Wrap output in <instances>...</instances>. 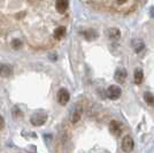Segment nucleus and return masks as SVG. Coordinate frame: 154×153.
Wrapping results in <instances>:
<instances>
[{"label": "nucleus", "mask_w": 154, "mask_h": 153, "mask_svg": "<svg viewBox=\"0 0 154 153\" xmlns=\"http://www.w3.org/2000/svg\"><path fill=\"white\" fill-rule=\"evenodd\" d=\"M13 68L8 64H0V75L4 77H8L12 75Z\"/></svg>", "instance_id": "9"}, {"label": "nucleus", "mask_w": 154, "mask_h": 153, "mask_svg": "<svg viewBox=\"0 0 154 153\" xmlns=\"http://www.w3.org/2000/svg\"><path fill=\"white\" fill-rule=\"evenodd\" d=\"M132 46H134V48H135V51L137 53H139V52L144 48V42L141 40V39H135L134 42H132Z\"/></svg>", "instance_id": "13"}, {"label": "nucleus", "mask_w": 154, "mask_h": 153, "mask_svg": "<svg viewBox=\"0 0 154 153\" xmlns=\"http://www.w3.org/2000/svg\"><path fill=\"white\" fill-rule=\"evenodd\" d=\"M107 36H108L110 39H117V38H120L121 32H120V30H119L117 28H110V29L107 30Z\"/></svg>", "instance_id": "12"}, {"label": "nucleus", "mask_w": 154, "mask_h": 153, "mask_svg": "<svg viewBox=\"0 0 154 153\" xmlns=\"http://www.w3.org/2000/svg\"><path fill=\"white\" fill-rule=\"evenodd\" d=\"M46 119L47 116L45 113H35L31 116V123L36 127H40L46 122Z\"/></svg>", "instance_id": "1"}, {"label": "nucleus", "mask_w": 154, "mask_h": 153, "mask_svg": "<svg viewBox=\"0 0 154 153\" xmlns=\"http://www.w3.org/2000/svg\"><path fill=\"white\" fill-rule=\"evenodd\" d=\"M134 148V139L130 136H125L122 140V150L124 152H131Z\"/></svg>", "instance_id": "3"}, {"label": "nucleus", "mask_w": 154, "mask_h": 153, "mask_svg": "<svg viewBox=\"0 0 154 153\" xmlns=\"http://www.w3.org/2000/svg\"><path fill=\"white\" fill-rule=\"evenodd\" d=\"M151 9H152V16H154V7L153 8H151Z\"/></svg>", "instance_id": "17"}, {"label": "nucleus", "mask_w": 154, "mask_h": 153, "mask_svg": "<svg viewBox=\"0 0 154 153\" xmlns=\"http://www.w3.org/2000/svg\"><path fill=\"white\" fill-rule=\"evenodd\" d=\"M68 6H69V2L66 0H59L55 2V8L59 14H64V12L68 9Z\"/></svg>", "instance_id": "5"}, {"label": "nucleus", "mask_w": 154, "mask_h": 153, "mask_svg": "<svg viewBox=\"0 0 154 153\" xmlns=\"http://www.w3.org/2000/svg\"><path fill=\"white\" fill-rule=\"evenodd\" d=\"M83 36L88 40H93V39H96L98 37V32L94 29H88V30H85L83 32Z\"/></svg>", "instance_id": "11"}, {"label": "nucleus", "mask_w": 154, "mask_h": 153, "mask_svg": "<svg viewBox=\"0 0 154 153\" xmlns=\"http://www.w3.org/2000/svg\"><path fill=\"white\" fill-rule=\"evenodd\" d=\"M143 81V71L140 69H137L135 71V83L140 84Z\"/></svg>", "instance_id": "14"}, {"label": "nucleus", "mask_w": 154, "mask_h": 153, "mask_svg": "<svg viewBox=\"0 0 154 153\" xmlns=\"http://www.w3.org/2000/svg\"><path fill=\"white\" fill-rule=\"evenodd\" d=\"M121 96V89L117 85H110L107 89V97L112 100H116Z\"/></svg>", "instance_id": "2"}, {"label": "nucleus", "mask_w": 154, "mask_h": 153, "mask_svg": "<svg viewBox=\"0 0 154 153\" xmlns=\"http://www.w3.org/2000/svg\"><path fill=\"white\" fill-rule=\"evenodd\" d=\"M144 99H145V101L147 102V104H149V105H154V97L151 92H145Z\"/></svg>", "instance_id": "15"}, {"label": "nucleus", "mask_w": 154, "mask_h": 153, "mask_svg": "<svg viewBox=\"0 0 154 153\" xmlns=\"http://www.w3.org/2000/svg\"><path fill=\"white\" fill-rule=\"evenodd\" d=\"M57 98H58V101L60 105H66L67 102L69 101L70 96H69V92H68L67 90L61 89L58 92V97H57Z\"/></svg>", "instance_id": "4"}, {"label": "nucleus", "mask_w": 154, "mask_h": 153, "mask_svg": "<svg viewBox=\"0 0 154 153\" xmlns=\"http://www.w3.org/2000/svg\"><path fill=\"white\" fill-rule=\"evenodd\" d=\"M4 127H5V121H4V117L0 115V129H2Z\"/></svg>", "instance_id": "16"}, {"label": "nucleus", "mask_w": 154, "mask_h": 153, "mask_svg": "<svg viewBox=\"0 0 154 153\" xmlns=\"http://www.w3.org/2000/svg\"><path fill=\"white\" fill-rule=\"evenodd\" d=\"M82 117V109L81 108H75L70 114V120L72 123H76L81 120Z\"/></svg>", "instance_id": "10"}, {"label": "nucleus", "mask_w": 154, "mask_h": 153, "mask_svg": "<svg viewBox=\"0 0 154 153\" xmlns=\"http://www.w3.org/2000/svg\"><path fill=\"white\" fill-rule=\"evenodd\" d=\"M64 35H66V28L63 26H59L53 32V38L55 40H59V39L63 38Z\"/></svg>", "instance_id": "8"}, {"label": "nucleus", "mask_w": 154, "mask_h": 153, "mask_svg": "<svg viewBox=\"0 0 154 153\" xmlns=\"http://www.w3.org/2000/svg\"><path fill=\"white\" fill-rule=\"evenodd\" d=\"M127 78V70L124 68H119V69L115 71V80L116 82L119 83H123Z\"/></svg>", "instance_id": "7"}, {"label": "nucleus", "mask_w": 154, "mask_h": 153, "mask_svg": "<svg viewBox=\"0 0 154 153\" xmlns=\"http://www.w3.org/2000/svg\"><path fill=\"white\" fill-rule=\"evenodd\" d=\"M109 130H110V133L113 135L119 136V135L121 134V124H120V122L116 121V120H113V121L110 122V124H109Z\"/></svg>", "instance_id": "6"}]
</instances>
